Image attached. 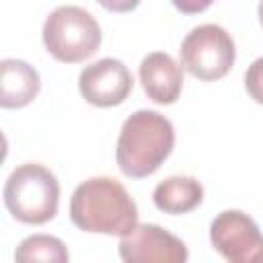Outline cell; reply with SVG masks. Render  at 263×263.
<instances>
[{"instance_id":"6da1fadb","label":"cell","mask_w":263,"mask_h":263,"mask_svg":"<svg viewBox=\"0 0 263 263\" xmlns=\"http://www.w3.org/2000/svg\"><path fill=\"white\" fill-rule=\"evenodd\" d=\"M70 218L84 232L123 236L138 224V205L119 181L90 177L74 189Z\"/></svg>"},{"instance_id":"7a4b0ae2","label":"cell","mask_w":263,"mask_h":263,"mask_svg":"<svg viewBox=\"0 0 263 263\" xmlns=\"http://www.w3.org/2000/svg\"><path fill=\"white\" fill-rule=\"evenodd\" d=\"M175 146V127L158 111L140 109L132 113L119 132L115 160L119 171L132 179H144L160 168Z\"/></svg>"},{"instance_id":"3957f363","label":"cell","mask_w":263,"mask_h":263,"mask_svg":"<svg viewBox=\"0 0 263 263\" xmlns=\"http://www.w3.org/2000/svg\"><path fill=\"white\" fill-rule=\"evenodd\" d=\"M4 205L16 222L39 226L55 218L60 205V183L55 175L37 162L16 166L2 189Z\"/></svg>"},{"instance_id":"277c9868","label":"cell","mask_w":263,"mask_h":263,"mask_svg":"<svg viewBox=\"0 0 263 263\" xmlns=\"http://www.w3.org/2000/svg\"><path fill=\"white\" fill-rule=\"evenodd\" d=\"M41 37L45 49L58 62L76 64L95 55L101 45V27L88 10L66 4L49 12Z\"/></svg>"},{"instance_id":"5b68a950","label":"cell","mask_w":263,"mask_h":263,"mask_svg":"<svg viewBox=\"0 0 263 263\" xmlns=\"http://www.w3.org/2000/svg\"><path fill=\"white\" fill-rule=\"evenodd\" d=\"M181 64L197 80H220L224 78L236 58L234 39L230 33L216 25L205 23L191 29L181 43Z\"/></svg>"},{"instance_id":"8992f818","label":"cell","mask_w":263,"mask_h":263,"mask_svg":"<svg viewBox=\"0 0 263 263\" xmlns=\"http://www.w3.org/2000/svg\"><path fill=\"white\" fill-rule=\"evenodd\" d=\"M212 247L230 263H263V234L240 210H224L210 224Z\"/></svg>"},{"instance_id":"52a82bcc","label":"cell","mask_w":263,"mask_h":263,"mask_svg":"<svg viewBox=\"0 0 263 263\" xmlns=\"http://www.w3.org/2000/svg\"><path fill=\"white\" fill-rule=\"evenodd\" d=\"M119 257L125 263H185L187 247L158 224H136L119 240Z\"/></svg>"},{"instance_id":"ba28073f","label":"cell","mask_w":263,"mask_h":263,"mask_svg":"<svg viewBox=\"0 0 263 263\" xmlns=\"http://www.w3.org/2000/svg\"><path fill=\"white\" fill-rule=\"evenodd\" d=\"M134 88V76L129 68L115 58H103L88 64L78 76V90L88 105L115 107L121 105Z\"/></svg>"},{"instance_id":"9c48e42d","label":"cell","mask_w":263,"mask_h":263,"mask_svg":"<svg viewBox=\"0 0 263 263\" xmlns=\"http://www.w3.org/2000/svg\"><path fill=\"white\" fill-rule=\"evenodd\" d=\"M140 82L148 99L173 105L183 90V66L164 51H152L140 64Z\"/></svg>"},{"instance_id":"30bf717a","label":"cell","mask_w":263,"mask_h":263,"mask_svg":"<svg viewBox=\"0 0 263 263\" xmlns=\"http://www.w3.org/2000/svg\"><path fill=\"white\" fill-rule=\"evenodd\" d=\"M39 72L25 60L4 58L0 62V105L4 109H21L39 95Z\"/></svg>"},{"instance_id":"8fae6325","label":"cell","mask_w":263,"mask_h":263,"mask_svg":"<svg viewBox=\"0 0 263 263\" xmlns=\"http://www.w3.org/2000/svg\"><path fill=\"white\" fill-rule=\"evenodd\" d=\"M152 201L164 214H187L203 201V185L195 177L175 175L154 187Z\"/></svg>"},{"instance_id":"7c38bea8","label":"cell","mask_w":263,"mask_h":263,"mask_svg":"<svg viewBox=\"0 0 263 263\" xmlns=\"http://www.w3.org/2000/svg\"><path fill=\"white\" fill-rule=\"evenodd\" d=\"M14 259L21 263L29 261H49V263H66L70 259L66 245L51 234H31L23 238L14 251Z\"/></svg>"},{"instance_id":"4fadbf2b","label":"cell","mask_w":263,"mask_h":263,"mask_svg":"<svg viewBox=\"0 0 263 263\" xmlns=\"http://www.w3.org/2000/svg\"><path fill=\"white\" fill-rule=\"evenodd\" d=\"M245 88L249 92V97L263 105V55L257 58L245 72Z\"/></svg>"},{"instance_id":"5bb4252c","label":"cell","mask_w":263,"mask_h":263,"mask_svg":"<svg viewBox=\"0 0 263 263\" xmlns=\"http://www.w3.org/2000/svg\"><path fill=\"white\" fill-rule=\"evenodd\" d=\"M173 2V6L179 10V12H183V14H199V12H203L205 8H210V4L214 2V0H171Z\"/></svg>"},{"instance_id":"9a60e30c","label":"cell","mask_w":263,"mask_h":263,"mask_svg":"<svg viewBox=\"0 0 263 263\" xmlns=\"http://www.w3.org/2000/svg\"><path fill=\"white\" fill-rule=\"evenodd\" d=\"M97 2L109 12H132L140 4V0H97Z\"/></svg>"},{"instance_id":"2e32d148","label":"cell","mask_w":263,"mask_h":263,"mask_svg":"<svg viewBox=\"0 0 263 263\" xmlns=\"http://www.w3.org/2000/svg\"><path fill=\"white\" fill-rule=\"evenodd\" d=\"M257 14H259V21H261V25H263V0L259 2V8H257Z\"/></svg>"}]
</instances>
